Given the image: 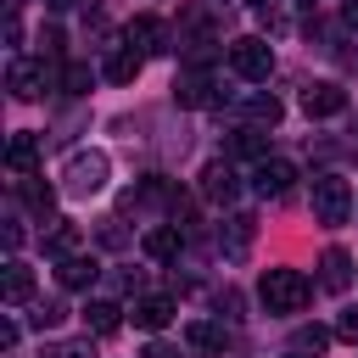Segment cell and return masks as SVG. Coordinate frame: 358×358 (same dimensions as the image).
Instances as JSON below:
<instances>
[{"instance_id":"cell-7","label":"cell","mask_w":358,"mask_h":358,"mask_svg":"<svg viewBox=\"0 0 358 358\" xmlns=\"http://www.w3.org/2000/svg\"><path fill=\"white\" fill-rule=\"evenodd\" d=\"M6 84H11V95H17V101H34V95H45V90H50V67H45V62H22V56H17V62H11V73H6Z\"/></svg>"},{"instance_id":"cell-16","label":"cell","mask_w":358,"mask_h":358,"mask_svg":"<svg viewBox=\"0 0 358 358\" xmlns=\"http://www.w3.org/2000/svg\"><path fill=\"white\" fill-rule=\"evenodd\" d=\"M140 67H145V56H140V50H129V45H117V50L106 56V78H112V84H134V78H140Z\"/></svg>"},{"instance_id":"cell-34","label":"cell","mask_w":358,"mask_h":358,"mask_svg":"<svg viewBox=\"0 0 358 358\" xmlns=\"http://www.w3.org/2000/svg\"><path fill=\"white\" fill-rule=\"evenodd\" d=\"M17 6H22V0H11V11H17Z\"/></svg>"},{"instance_id":"cell-15","label":"cell","mask_w":358,"mask_h":358,"mask_svg":"<svg viewBox=\"0 0 358 358\" xmlns=\"http://www.w3.org/2000/svg\"><path fill=\"white\" fill-rule=\"evenodd\" d=\"M179 246H185V229H179V224H157V229H145V257L168 263V257H179Z\"/></svg>"},{"instance_id":"cell-35","label":"cell","mask_w":358,"mask_h":358,"mask_svg":"<svg viewBox=\"0 0 358 358\" xmlns=\"http://www.w3.org/2000/svg\"><path fill=\"white\" fill-rule=\"evenodd\" d=\"M302 6H313V0H302Z\"/></svg>"},{"instance_id":"cell-27","label":"cell","mask_w":358,"mask_h":358,"mask_svg":"<svg viewBox=\"0 0 358 358\" xmlns=\"http://www.w3.org/2000/svg\"><path fill=\"white\" fill-rule=\"evenodd\" d=\"M34 324H39V330L62 324V308H56V302H39V308H34Z\"/></svg>"},{"instance_id":"cell-30","label":"cell","mask_w":358,"mask_h":358,"mask_svg":"<svg viewBox=\"0 0 358 358\" xmlns=\"http://www.w3.org/2000/svg\"><path fill=\"white\" fill-rule=\"evenodd\" d=\"M50 358H95V352H90V341H62Z\"/></svg>"},{"instance_id":"cell-25","label":"cell","mask_w":358,"mask_h":358,"mask_svg":"<svg viewBox=\"0 0 358 358\" xmlns=\"http://www.w3.org/2000/svg\"><path fill=\"white\" fill-rule=\"evenodd\" d=\"M324 347H330V330H324V324H302V330H296V352H313V358H319Z\"/></svg>"},{"instance_id":"cell-3","label":"cell","mask_w":358,"mask_h":358,"mask_svg":"<svg viewBox=\"0 0 358 358\" xmlns=\"http://www.w3.org/2000/svg\"><path fill=\"white\" fill-rule=\"evenodd\" d=\"M106 151H73L67 157V168H62V185L73 190V196H95V190H106Z\"/></svg>"},{"instance_id":"cell-36","label":"cell","mask_w":358,"mask_h":358,"mask_svg":"<svg viewBox=\"0 0 358 358\" xmlns=\"http://www.w3.org/2000/svg\"><path fill=\"white\" fill-rule=\"evenodd\" d=\"M291 358H302V352H291Z\"/></svg>"},{"instance_id":"cell-23","label":"cell","mask_w":358,"mask_h":358,"mask_svg":"<svg viewBox=\"0 0 358 358\" xmlns=\"http://www.w3.org/2000/svg\"><path fill=\"white\" fill-rule=\"evenodd\" d=\"M280 112H285V106H280V95H246V117H257V123H268V129H274V123H280Z\"/></svg>"},{"instance_id":"cell-20","label":"cell","mask_w":358,"mask_h":358,"mask_svg":"<svg viewBox=\"0 0 358 358\" xmlns=\"http://www.w3.org/2000/svg\"><path fill=\"white\" fill-rule=\"evenodd\" d=\"M185 341H190V347H201V352H224V347H229V330H224V324H213V319H196V324L185 330Z\"/></svg>"},{"instance_id":"cell-6","label":"cell","mask_w":358,"mask_h":358,"mask_svg":"<svg viewBox=\"0 0 358 358\" xmlns=\"http://www.w3.org/2000/svg\"><path fill=\"white\" fill-rule=\"evenodd\" d=\"M123 39H129V50H140V56H162V50H168V28H162V17H151V11H140V17L123 28Z\"/></svg>"},{"instance_id":"cell-14","label":"cell","mask_w":358,"mask_h":358,"mask_svg":"<svg viewBox=\"0 0 358 358\" xmlns=\"http://www.w3.org/2000/svg\"><path fill=\"white\" fill-rule=\"evenodd\" d=\"M319 285H324V291H347V285H352V257H347L341 246H330V252L319 257Z\"/></svg>"},{"instance_id":"cell-21","label":"cell","mask_w":358,"mask_h":358,"mask_svg":"<svg viewBox=\"0 0 358 358\" xmlns=\"http://www.w3.org/2000/svg\"><path fill=\"white\" fill-rule=\"evenodd\" d=\"M263 151H268V134L263 129H235L229 134V157H257L263 162Z\"/></svg>"},{"instance_id":"cell-19","label":"cell","mask_w":358,"mask_h":358,"mask_svg":"<svg viewBox=\"0 0 358 358\" xmlns=\"http://www.w3.org/2000/svg\"><path fill=\"white\" fill-rule=\"evenodd\" d=\"M84 324H90L95 336H112V330L123 324V308H117V302H106V296H95V302L84 308Z\"/></svg>"},{"instance_id":"cell-10","label":"cell","mask_w":358,"mask_h":358,"mask_svg":"<svg viewBox=\"0 0 358 358\" xmlns=\"http://www.w3.org/2000/svg\"><path fill=\"white\" fill-rule=\"evenodd\" d=\"M201 196H207V201H224V207L241 196V179H235L229 157H218V162H207V168H201Z\"/></svg>"},{"instance_id":"cell-17","label":"cell","mask_w":358,"mask_h":358,"mask_svg":"<svg viewBox=\"0 0 358 358\" xmlns=\"http://www.w3.org/2000/svg\"><path fill=\"white\" fill-rule=\"evenodd\" d=\"M6 162H11V173H28V168L39 162V134L17 129V134H11V145H6Z\"/></svg>"},{"instance_id":"cell-22","label":"cell","mask_w":358,"mask_h":358,"mask_svg":"<svg viewBox=\"0 0 358 358\" xmlns=\"http://www.w3.org/2000/svg\"><path fill=\"white\" fill-rule=\"evenodd\" d=\"M28 296H34V274H28L22 263H6V308L28 302Z\"/></svg>"},{"instance_id":"cell-32","label":"cell","mask_w":358,"mask_h":358,"mask_svg":"<svg viewBox=\"0 0 358 358\" xmlns=\"http://www.w3.org/2000/svg\"><path fill=\"white\" fill-rule=\"evenodd\" d=\"M341 22H347V28H358V0H347V6H341Z\"/></svg>"},{"instance_id":"cell-9","label":"cell","mask_w":358,"mask_h":358,"mask_svg":"<svg viewBox=\"0 0 358 358\" xmlns=\"http://www.w3.org/2000/svg\"><path fill=\"white\" fill-rule=\"evenodd\" d=\"M291 179H296V168H291L285 157H263V162L252 168V190H257V196H285Z\"/></svg>"},{"instance_id":"cell-28","label":"cell","mask_w":358,"mask_h":358,"mask_svg":"<svg viewBox=\"0 0 358 358\" xmlns=\"http://www.w3.org/2000/svg\"><path fill=\"white\" fill-rule=\"evenodd\" d=\"M336 336H341V341H358V308H347V313L336 319Z\"/></svg>"},{"instance_id":"cell-11","label":"cell","mask_w":358,"mask_h":358,"mask_svg":"<svg viewBox=\"0 0 358 358\" xmlns=\"http://www.w3.org/2000/svg\"><path fill=\"white\" fill-rule=\"evenodd\" d=\"M95 274H101V263H95L90 252H73V257H62V263H56V280H62L67 291H84V285H95Z\"/></svg>"},{"instance_id":"cell-12","label":"cell","mask_w":358,"mask_h":358,"mask_svg":"<svg viewBox=\"0 0 358 358\" xmlns=\"http://www.w3.org/2000/svg\"><path fill=\"white\" fill-rule=\"evenodd\" d=\"M252 235H257V218H246V213H235L224 229H218V246H224V257H246V246H252Z\"/></svg>"},{"instance_id":"cell-5","label":"cell","mask_w":358,"mask_h":358,"mask_svg":"<svg viewBox=\"0 0 358 358\" xmlns=\"http://www.w3.org/2000/svg\"><path fill=\"white\" fill-rule=\"evenodd\" d=\"M173 101H179V106H218V101H224V90L213 84V73H207V67H185V73L173 78Z\"/></svg>"},{"instance_id":"cell-29","label":"cell","mask_w":358,"mask_h":358,"mask_svg":"<svg viewBox=\"0 0 358 358\" xmlns=\"http://www.w3.org/2000/svg\"><path fill=\"white\" fill-rule=\"evenodd\" d=\"M101 246H129V235L117 229V218H106V224H101Z\"/></svg>"},{"instance_id":"cell-2","label":"cell","mask_w":358,"mask_h":358,"mask_svg":"<svg viewBox=\"0 0 358 358\" xmlns=\"http://www.w3.org/2000/svg\"><path fill=\"white\" fill-rule=\"evenodd\" d=\"M352 213V185L341 173H313V218L319 224H347Z\"/></svg>"},{"instance_id":"cell-26","label":"cell","mask_w":358,"mask_h":358,"mask_svg":"<svg viewBox=\"0 0 358 358\" xmlns=\"http://www.w3.org/2000/svg\"><path fill=\"white\" fill-rule=\"evenodd\" d=\"M90 78H95V73H90L84 62H67V67H62V90H67V95H84Z\"/></svg>"},{"instance_id":"cell-4","label":"cell","mask_w":358,"mask_h":358,"mask_svg":"<svg viewBox=\"0 0 358 358\" xmlns=\"http://www.w3.org/2000/svg\"><path fill=\"white\" fill-rule=\"evenodd\" d=\"M229 67H235L246 84H263V78L274 73V45L257 39V34H252V39H235V45H229Z\"/></svg>"},{"instance_id":"cell-24","label":"cell","mask_w":358,"mask_h":358,"mask_svg":"<svg viewBox=\"0 0 358 358\" xmlns=\"http://www.w3.org/2000/svg\"><path fill=\"white\" fill-rule=\"evenodd\" d=\"M22 201H28V207H34L39 218H45V213L56 207V190H50L45 179H22Z\"/></svg>"},{"instance_id":"cell-37","label":"cell","mask_w":358,"mask_h":358,"mask_svg":"<svg viewBox=\"0 0 358 358\" xmlns=\"http://www.w3.org/2000/svg\"><path fill=\"white\" fill-rule=\"evenodd\" d=\"M252 6H263V0H252Z\"/></svg>"},{"instance_id":"cell-31","label":"cell","mask_w":358,"mask_h":358,"mask_svg":"<svg viewBox=\"0 0 358 358\" xmlns=\"http://www.w3.org/2000/svg\"><path fill=\"white\" fill-rule=\"evenodd\" d=\"M140 358H179V347H168V341H151Z\"/></svg>"},{"instance_id":"cell-13","label":"cell","mask_w":358,"mask_h":358,"mask_svg":"<svg viewBox=\"0 0 358 358\" xmlns=\"http://www.w3.org/2000/svg\"><path fill=\"white\" fill-rule=\"evenodd\" d=\"M78 241H84V235H78V224H67V218H56V224L39 235L45 257H56V263H62V257H73V252H78Z\"/></svg>"},{"instance_id":"cell-1","label":"cell","mask_w":358,"mask_h":358,"mask_svg":"<svg viewBox=\"0 0 358 358\" xmlns=\"http://www.w3.org/2000/svg\"><path fill=\"white\" fill-rule=\"evenodd\" d=\"M308 296H313V280L296 268H263V280H257V302L268 313H302Z\"/></svg>"},{"instance_id":"cell-33","label":"cell","mask_w":358,"mask_h":358,"mask_svg":"<svg viewBox=\"0 0 358 358\" xmlns=\"http://www.w3.org/2000/svg\"><path fill=\"white\" fill-rule=\"evenodd\" d=\"M45 6H50V11H73L78 0H45Z\"/></svg>"},{"instance_id":"cell-8","label":"cell","mask_w":358,"mask_h":358,"mask_svg":"<svg viewBox=\"0 0 358 358\" xmlns=\"http://www.w3.org/2000/svg\"><path fill=\"white\" fill-rule=\"evenodd\" d=\"M302 112H308V117H341V112H347V90L330 84V78H319V84L302 90Z\"/></svg>"},{"instance_id":"cell-18","label":"cell","mask_w":358,"mask_h":358,"mask_svg":"<svg viewBox=\"0 0 358 358\" xmlns=\"http://www.w3.org/2000/svg\"><path fill=\"white\" fill-rule=\"evenodd\" d=\"M168 319H173V296H140L134 302V324L140 330H162Z\"/></svg>"}]
</instances>
